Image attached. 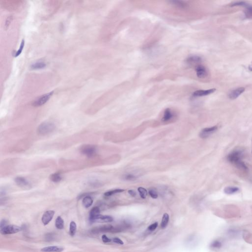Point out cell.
<instances>
[{"instance_id":"1","label":"cell","mask_w":252,"mask_h":252,"mask_svg":"<svg viewBox=\"0 0 252 252\" xmlns=\"http://www.w3.org/2000/svg\"><path fill=\"white\" fill-rule=\"evenodd\" d=\"M242 152L239 150H235L228 155L227 160L230 163H233L236 167L239 168V169L247 170L248 168L245 163L242 161Z\"/></svg>"},{"instance_id":"2","label":"cell","mask_w":252,"mask_h":252,"mask_svg":"<svg viewBox=\"0 0 252 252\" xmlns=\"http://www.w3.org/2000/svg\"><path fill=\"white\" fill-rule=\"evenodd\" d=\"M55 129L54 124L49 122H43L38 126L37 132L39 135L45 136L52 133Z\"/></svg>"},{"instance_id":"3","label":"cell","mask_w":252,"mask_h":252,"mask_svg":"<svg viewBox=\"0 0 252 252\" xmlns=\"http://www.w3.org/2000/svg\"><path fill=\"white\" fill-rule=\"evenodd\" d=\"M22 230V228L15 225H7L0 229V232L3 235H11L17 233Z\"/></svg>"},{"instance_id":"4","label":"cell","mask_w":252,"mask_h":252,"mask_svg":"<svg viewBox=\"0 0 252 252\" xmlns=\"http://www.w3.org/2000/svg\"><path fill=\"white\" fill-rule=\"evenodd\" d=\"M53 93L54 92L52 91L42 95L33 102V105L35 107H41V105H44L49 100L50 98L52 97Z\"/></svg>"},{"instance_id":"5","label":"cell","mask_w":252,"mask_h":252,"mask_svg":"<svg viewBox=\"0 0 252 252\" xmlns=\"http://www.w3.org/2000/svg\"><path fill=\"white\" fill-rule=\"evenodd\" d=\"M81 152L88 157H92L96 154V148L93 146L86 145L81 148Z\"/></svg>"},{"instance_id":"6","label":"cell","mask_w":252,"mask_h":252,"mask_svg":"<svg viewBox=\"0 0 252 252\" xmlns=\"http://www.w3.org/2000/svg\"><path fill=\"white\" fill-rule=\"evenodd\" d=\"M15 182L20 188L24 189H28L31 188V185L28 181L22 177H17L15 178Z\"/></svg>"},{"instance_id":"7","label":"cell","mask_w":252,"mask_h":252,"mask_svg":"<svg viewBox=\"0 0 252 252\" xmlns=\"http://www.w3.org/2000/svg\"><path fill=\"white\" fill-rule=\"evenodd\" d=\"M218 129L217 126H213V127H209V128H206L201 130L200 134V137L202 139H206L209 137L211 134L214 133L216 130Z\"/></svg>"},{"instance_id":"8","label":"cell","mask_w":252,"mask_h":252,"mask_svg":"<svg viewBox=\"0 0 252 252\" xmlns=\"http://www.w3.org/2000/svg\"><path fill=\"white\" fill-rule=\"evenodd\" d=\"M114 228L111 225H105L92 229L91 232L93 233H98L104 232H114Z\"/></svg>"},{"instance_id":"9","label":"cell","mask_w":252,"mask_h":252,"mask_svg":"<svg viewBox=\"0 0 252 252\" xmlns=\"http://www.w3.org/2000/svg\"><path fill=\"white\" fill-rule=\"evenodd\" d=\"M245 89L244 87H238L233 89L229 93V97L230 99H235L240 96L242 93L245 92Z\"/></svg>"},{"instance_id":"10","label":"cell","mask_w":252,"mask_h":252,"mask_svg":"<svg viewBox=\"0 0 252 252\" xmlns=\"http://www.w3.org/2000/svg\"><path fill=\"white\" fill-rule=\"evenodd\" d=\"M216 89L215 88L208 89V90H199L194 92L192 94V96L195 97H200L206 96L210 95L216 91Z\"/></svg>"},{"instance_id":"11","label":"cell","mask_w":252,"mask_h":252,"mask_svg":"<svg viewBox=\"0 0 252 252\" xmlns=\"http://www.w3.org/2000/svg\"><path fill=\"white\" fill-rule=\"evenodd\" d=\"M54 214H55V212L53 210H48L45 212L41 218V221L43 224L45 226L48 224L51 220H52Z\"/></svg>"},{"instance_id":"12","label":"cell","mask_w":252,"mask_h":252,"mask_svg":"<svg viewBox=\"0 0 252 252\" xmlns=\"http://www.w3.org/2000/svg\"><path fill=\"white\" fill-rule=\"evenodd\" d=\"M195 72L197 76L200 78H204L208 75L207 69L203 65H198L195 68Z\"/></svg>"},{"instance_id":"13","label":"cell","mask_w":252,"mask_h":252,"mask_svg":"<svg viewBox=\"0 0 252 252\" xmlns=\"http://www.w3.org/2000/svg\"><path fill=\"white\" fill-rule=\"evenodd\" d=\"M113 221V218L110 216L99 215L93 220L92 223L99 222V223H110Z\"/></svg>"},{"instance_id":"14","label":"cell","mask_w":252,"mask_h":252,"mask_svg":"<svg viewBox=\"0 0 252 252\" xmlns=\"http://www.w3.org/2000/svg\"><path fill=\"white\" fill-rule=\"evenodd\" d=\"M64 248L59 246L46 247L42 248L41 251L42 252H62L64 251Z\"/></svg>"},{"instance_id":"15","label":"cell","mask_w":252,"mask_h":252,"mask_svg":"<svg viewBox=\"0 0 252 252\" xmlns=\"http://www.w3.org/2000/svg\"><path fill=\"white\" fill-rule=\"evenodd\" d=\"M202 61L201 57L198 56H191L187 59V63L189 64H195L197 63H200Z\"/></svg>"},{"instance_id":"16","label":"cell","mask_w":252,"mask_h":252,"mask_svg":"<svg viewBox=\"0 0 252 252\" xmlns=\"http://www.w3.org/2000/svg\"><path fill=\"white\" fill-rule=\"evenodd\" d=\"M99 215H100V210L99 208L98 207H93L90 212V217H89L90 221L92 223L93 220Z\"/></svg>"},{"instance_id":"17","label":"cell","mask_w":252,"mask_h":252,"mask_svg":"<svg viewBox=\"0 0 252 252\" xmlns=\"http://www.w3.org/2000/svg\"><path fill=\"white\" fill-rule=\"evenodd\" d=\"M174 117V113L170 108H166L164 111L163 117L162 118V121L163 122H167L171 119Z\"/></svg>"},{"instance_id":"18","label":"cell","mask_w":252,"mask_h":252,"mask_svg":"<svg viewBox=\"0 0 252 252\" xmlns=\"http://www.w3.org/2000/svg\"><path fill=\"white\" fill-rule=\"evenodd\" d=\"M243 7L245 8L244 15H245V17L247 19H252V5L246 3Z\"/></svg>"},{"instance_id":"19","label":"cell","mask_w":252,"mask_h":252,"mask_svg":"<svg viewBox=\"0 0 252 252\" xmlns=\"http://www.w3.org/2000/svg\"><path fill=\"white\" fill-rule=\"evenodd\" d=\"M93 203V200L91 197L90 196H86L83 199L82 203L84 206L86 208H88L92 206Z\"/></svg>"},{"instance_id":"20","label":"cell","mask_w":252,"mask_h":252,"mask_svg":"<svg viewBox=\"0 0 252 252\" xmlns=\"http://www.w3.org/2000/svg\"><path fill=\"white\" fill-rule=\"evenodd\" d=\"M46 66V65L44 62H36V63H34L31 66V68L32 70H41V69L44 68Z\"/></svg>"},{"instance_id":"21","label":"cell","mask_w":252,"mask_h":252,"mask_svg":"<svg viewBox=\"0 0 252 252\" xmlns=\"http://www.w3.org/2000/svg\"><path fill=\"white\" fill-rule=\"evenodd\" d=\"M239 190V188L236 187H227L224 188V191L225 194L227 195H232L237 192Z\"/></svg>"},{"instance_id":"22","label":"cell","mask_w":252,"mask_h":252,"mask_svg":"<svg viewBox=\"0 0 252 252\" xmlns=\"http://www.w3.org/2000/svg\"><path fill=\"white\" fill-rule=\"evenodd\" d=\"M169 215L168 213H165L162 218V221L160 224V226L162 229H165L168 226V223L169 221Z\"/></svg>"},{"instance_id":"23","label":"cell","mask_w":252,"mask_h":252,"mask_svg":"<svg viewBox=\"0 0 252 252\" xmlns=\"http://www.w3.org/2000/svg\"><path fill=\"white\" fill-rule=\"evenodd\" d=\"M56 227L59 229H62L64 227V221L60 216L57 217L55 221Z\"/></svg>"},{"instance_id":"24","label":"cell","mask_w":252,"mask_h":252,"mask_svg":"<svg viewBox=\"0 0 252 252\" xmlns=\"http://www.w3.org/2000/svg\"><path fill=\"white\" fill-rule=\"evenodd\" d=\"M222 245L223 243L221 241L215 240L213 241L210 244V248L214 250L220 249V248H221Z\"/></svg>"},{"instance_id":"25","label":"cell","mask_w":252,"mask_h":252,"mask_svg":"<svg viewBox=\"0 0 252 252\" xmlns=\"http://www.w3.org/2000/svg\"><path fill=\"white\" fill-rule=\"evenodd\" d=\"M62 177L61 175L59 173L52 174L50 176V179L54 183H58L61 181Z\"/></svg>"},{"instance_id":"26","label":"cell","mask_w":252,"mask_h":252,"mask_svg":"<svg viewBox=\"0 0 252 252\" xmlns=\"http://www.w3.org/2000/svg\"><path fill=\"white\" fill-rule=\"evenodd\" d=\"M76 229L77 226L76 223L73 221H71L70 225V234L71 236H73L76 235Z\"/></svg>"},{"instance_id":"27","label":"cell","mask_w":252,"mask_h":252,"mask_svg":"<svg viewBox=\"0 0 252 252\" xmlns=\"http://www.w3.org/2000/svg\"><path fill=\"white\" fill-rule=\"evenodd\" d=\"M171 3L177 7H180V8H185L188 6V4L185 3V1H171Z\"/></svg>"},{"instance_id":"28","label":"cell","mask_w":252,"mask_h":252,"mask_svg":"<svg viewBox=\"0 0 252 252\" xmlns=\"http://www.w3.org/2000/svg\"><path fill=\"white\" fill-rule=\"evenodd\" d=\"M124 191H125V190L123 189L113 190L108 191V192H105V194H104V195L106 196V197H110L111 195H115V194H118V193L122 192H124Z\"/></svg>"},{"instance_id":"29","label":"cell","mask_w":252,"mask_h":252,"mask_svg":"<svg viewBox=\"0 0 252 252\" xmlns=\"http://www.w3.org/2000/svg\"><path fill=\"white\" fill-rule=\"evenodd\" d=\"M137 190L139 191L140 197L142 198H143V199H145L146 198V197H147V194H148L147 193V190L145 188H143V187H141L138 188Z\"/></svg>"},{"instance_id":"30","label":"cell","mask_w":252,"mask_h":252,"mask_svg":"<svg viewBox=\"0 0 252 252\" xmlns=\"http://www.w3.org/2000/svg\"><path fill=\"white\" fill-rule=\"evenodd\" d=\"M148 193L151 197L153 198H154V199L157 198L158 197L157 191H156V190L154 188H151L149 190Z\"/></svg>"},{"instance_id":"31","label":"cell","mask_w":252,"mask_h":252,"mask_svg":"<svg viewBox=\"0 0 252 252\" xmlns=\"http://www.w3.org/2000/svg\"><path fill=\"white\" fill-rule=\"evenodd\" d=\"M24 44H25V41H24V39H23L22 41V42L21 43L20 46L19 47V49L15 53V54L14 55L15 57H17L18 56H19L20 55L21 53H22L23 49L24 46Z\"/></svg>"},{"instance_id":"32","label":"cell","mask_w":252,"mask_h":252,"mask_svg":"<svg viewBox=\"0 0 252 252\" xmlns=\"http://www.w3.org/2000/svg\"><path fill=\"white\" fill-rule=\"evenodd\" d=\"M45 240L47 241H52L55 238V235L52 233H47L45 236Z\"/></svg>"},{"instance_id":"33","label":"cell","mask_w":252,"mask_h":252,"mask_svg":"<svg viewBox=\"0 0 252 252\" xmlns=\"http://www.w3.org/2000/svg\"><path fill=\"white\" fill-rule=\"evenodd\" d=\"M158 226V223L157 222H156V223H154L153 224H151L150 226H149L148 227V229L152 232V231L155 230L157 228Z\"/></svg>"},{"instance_id":"34","label":"cell","mask_w":252,"mask_h":252,"mask_svg":"<svg viewBox=\"0 0 252 252\" xmlns=\"http://www.w3.org/2000/svg\"><path fill=\"white\" fill-rule=\"evenodd\" d=\"M124 178L127 180H133L136 178V177L132 174H127L125 176Z\"/></svg>"},{"instance_id":"35","label":"cell","mask_w":252,"mask_h":252,"mask_svg":"<svg viewBox=\"0 0 252 252\" xmlns=\"http://www.w3.org/2000/svg\"><path fill=\"white\" fill-rule=\"evenodd\" d=\"M112 240L115 243L118 244L120 245H123L124 244V242H123L122 240H121V239H119V238H114L112 239Z\"/></svg>"},{"instance_id":"36","label":"cell","mask_w":252,"mask_h":252,"mask_svg":"<svg viewBox=\"0 0 252 252\" xmlns=\"http://www.w3.org/2000/svg\"><path fill=\"white\" fill-rule=\"evenodd\" d=\"M102 241L104 243H108V242L111 241V240L110 239H109V238L107 237L105 235H102Z\"/></svg>"},{"instance_id":"37","label":"cell","mask_w":252,"mask_h":252,"mask_svg":"<svg viewBox=\"0 0 252 252\" xmlns=\"http://www.w3.org/2000/svg\"><path fill=\"white\" fill-rule=\"evenodd\" d=\"M7 221H6V220H1V224H0L1 229L4 227H6V226H7Z\"/></svg>"},{"instance_id":"38","label":"cell","mask_w":252,"mask_h":252,"mask_svg":"<svg viewBox=\"0 0 252 252\" xmlns=\"http://www.w3.org/2000/svg\"><path fill=\"white\" fill-rule=\"evenodd\" d=\"M12 19V18L11 16L7 18V22H6V25H5V27H6V28H7V27H9V25L10 24V22H11Z\"/></svg>"},{"instance_id":"39","label":"cell","mask_w":252,"mask_h":252,"mask_svg":"<svg viewBox=\"0 0 252 252\" xmlns=\"http://www.w3.org/2000/svg\"><path fill=\"white\" fill-rule=\"evenodd\" d=\"M128 193L129 194H130V195H131V196H132V197H135V196H136V195H137V194H136V192H135V191H134V190H129Z\"/></svg>"},{"instance_id":"40","label":"cell","mask_w":252,"mask_h":252,"mask_svg":"<svg viewBox=\"0 0 252 252\" xmlns=\"http://www.w3.org/2000/svg\"><path fill=\"white\" fill-rule=\"evenodd\" d=\"M248 69H249V70L250 71H251V72H252V62H251V64L249 65L248 66Z\"/></svg>"}]
</instances>
